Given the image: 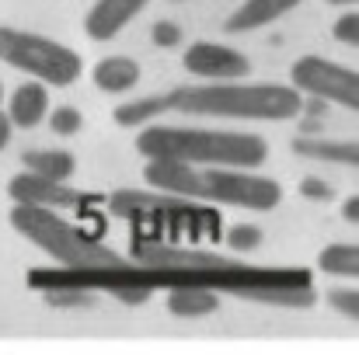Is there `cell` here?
Segmentation results:
<instances>
[{
	"label": "cell",
	"mask_w": 359,
	"mask_h": 355,
	"mask_svg": "<svg viewBox=\"0 0 359 355\" xmlns=\"http://www.w3.org/2000/svg\"><path fill=\"white\" fill-rule=\"evenodd\" d=\"M227 244H231L234 251H255V247L262 244V230H258L255 223H238V227L227 234Z\"/></svg>",
	"instance_id": "obj_21"
},
{
	"label": "cell",
	"mask_w": 359,
	"mask_h": 355,
	"mask_svg": "<svg viewBox=\"0 0 359 355\" xmlns=\"http://www.w3.org/2000/svg\"><path fill=\"white\" fill-rule=\"evenodd\" d=\"M293 153L307 160H328V164H359L356 139H321V136H300L293 139Z\"/></svg>",
	"instance_id": "obj_12"
},
{
	"label": "cell",
	"mask_w": 359,
	"mask_h": 355,
	"mask_svg": "<svg viewBox=\"0 0 359 355\" xmlns=\"http://www.w3.org/2000/svg\"><path fill=\"white\" fill-rule=\"evenodd\" d=\"M25 167H28V174H35V178L67 185V178L77 171V160H74V153H67V150H28V153H25Z\"/></svg>",
	"instance_id": "obj_15"
},
{
	"label": "cell",
	"mask_w": 359,
	"mask_h": 355,
	"mask_svg": "<svg viewBox=\"0 0 359 355\" xmlns=\"http://www.w3.org/2000/svg\"><path fill=\"white\" fill-rule=\"evenodd\" d=\"M150 0H95V7L84 18V32L95 42H112L122 28L143 14Z\"/></svg>",
	"instance_id": "obj_9"
},
{
	"label": "cell",
	"mask_w": 359,
	"mask_h": 355,
	"mask_svg": "<svg viewBox=\"0 0 359 355\" xmlns=\"http://www.w3.org/2000/svg\"><path fill=\"white\" fill-rule=\"evenodd\" d=\"M290 77L293 91H304L318 102H335L353 112L359 109V74L342 63H332L325 56H300L290 67Z\"/></svg>",
	"instance_id": "obj_6"
},
{
	"label": "cell",
	"mask_w": 359,
	"mask_h": 355,
	"mask_svg": "<svg viewBox=\"0 0 359 355\" xmlns=\"http://www.w3.org/2000/svg\"><path fill=\"white\" fill-rule=\"evenodd\" d=\"M91 77H95L98 91L122 95V91H129V88L140 84V63L129 60V56H105V60L95 63V74Z\"/></svg>",
	"instance_id": "obj_13"
},
{
	"label": "cell",
	"mask_w": 359,
	"mask_h": 355,
	"mask_svg": "<svg viewBox=\"0 0 359 355\" xmlns=\"http://www.w3.org/2000/svg\"><path fill=\"white\" fill-rule=\"evenodd\" d=\"M332 35H335L342 46H353V49H356L359 46V14H356V7H353V11H346V14L335 21Z\"/></svg>",
	"instance_id": "obj_20"
},
{
	"label": "cell",
	"mask_w": 359,
	"mask_h": 355,
	"mask_svg": "<svg viewBox=\"0 0 359 355\" xmlns=\"http://www.w3.org/2000/svg\"><path fill=\"white\" fill-rule=\"evenodd\" d=\"M164 116V98L161 95H150V98H140V102H129L116 109V122L119 125H150V118Z\"/></svg>",
	"instance_id": "obj_17"
},
{
	"label": "cell",
	"mask_w": 359,
	"mask_h": 355,
	"mask_svg": "<svg viewBox=\"0 0 359 355\" xmlns=\"http://www.w3.org/2000/svg\"><path fill=\"white\" fill-rule=\"evenodd\" d=\"M300 195L328 202V199H332L335 192H332V185H328V181H321V178H304V181H300Z\"/></svg>",
	"instance_id": "obj_23"
},
{
	"label": "cell",
	"mask_w": 359,
	"mask_h": 355,
	"mask_svg": "<svg viewBox=\"0 0 359 355\" xmlns=\"http://www.w3.org/2000/svg\"><path fill=\"white\" fill-rule=\"evenodd\" d=\"M342 216H346L349 223H359V195H353V199L342 202Z\"/></svg>",
	"instance_id": "obj_25"
},
{
	"label": "cell",
	"mask_w": 359,
	"mask_h": 355,
	"mask_svg": "<svg viewBox=\"0 0 359 355\" xmlns=\"http://www.w3.org/2000/svg\"><path fill=\"white\" fill-rule=\"evenodd\" d=\"M318 268L328 275H346L356 279L359 275V247L356 244H332L318 254Z\"/></svg>",
	"instance_id": "obj_16"
},
{
	"label": "cell",
	"mask_w": 359,
	"mask_h": 355,
	"mask_svg": "<svg viewBox=\"0 0 359 355\" xmlns=\"http://www.w3.org/2000/svg\"><path fill=\"white\" fill-rule=\"evenodd\" d=\"M49 112V91L46 84L39 81H28V84H18L14 95H11V105H7V118L11 125L18 129H35Z\"/></svg>",
	"instance_id": "obj_11"
},
{
	"label": "cell",
	"mask_w": 359,
	"mask_h": 355,
	"mask_svg": "<svg viewBox=\"0 0 359 355\" xmlns=\"http://www.w3.org/2000/svg\"><path fill=\"white\" fill-rule=\"evenodd\" d=\"M0 105H4V84H0Z\"/></svg>",
	"instance_id": "obj_28"
},
{
	"label": "cell",
	"mask_w": 359,
	"mask_h": 355,
	"mask_svg": "<svg viewBox=\"0 0 359 355\" xmlns=\"http://www.w3.org/2000/svg\"><path fill=\"white\" fill-rule=\"evenodd\" d=\"M175 4H178V0H175Z\"/></svg>",
	"instance_id": "obj_29"
},
{
	"label": "cell",
	"mask_w": 359,
	"mask_h": 355,
	"mask_svg": "<svg viewBox=\"0 0 359 355\" xmlns=\"http://www.w3.org/2000/svg\"><path fill=\"white\" fill-rule=\"evenodd\" d=\"M150 39H154L157 49H175V46L182 42V28H178L175 21H157L154 32H150Z\"/></svg>",
	"instance_id": "obj_22"
},
{
	"label": "cell",
	"mask_w": 359,
	"mask_h": 355,
	"mask_svg": "<svg viewBox=\"0 0 359 355\" xmlns=\"http://www.w3.org/2000/svg\"><path fill=\"white\" fill-rule=\"evenodd\" d=\"M143 181L157 188L161 195L175 199H199V202H220L238 206L251 213H269L283 202V188L272 178H258L234 167H192L178 160H150L143 167Z\"/></svg>",
	"instance_id": "obj_1"
},
{
	"label": "cell",
	"mask_w": 359,
	"mask_h": 355,
	"mask_svg": "<svg viewBox=\"0 0 359 355\" xmlns=\"http://www.w3.org/2000/svg\"><path fill=\"white\" fill-rule=\"evenodd\" d=\"M185 70L192 77H206L210 84H224V81H238L251 74V60L220 42H192L185 49Z\"/></svg>",
	"instance_id": "obj_7"
},
{
	"label": "cell",
	"mask_w": 359,
	"mask_h": 355,
	"mask_svg": "<svg viewBox=\"0 0 359 355\" xmlns=\"http://www.w3.org/2000/svg\"><path fill=\"white\" fill-rule=\"evenodd\" d=\"M220 300L213 289H199V286H182V289H168V310L175 317L196 321V317H210L217 314Z\"/></svg>",
	"instance_id": "obj_14"
},
{
	"label": "cell",
	"mask_w": 359,
	"mask_h": 355,
	"mask_svg": "<svg viewBox=\"0 0 359 355\" xmlns=\"http://www.w3.org/2000/svg\"><path fill=\"white\" fill-rule=\"evenodd\" d=\"M0 63L25 70L49 88H70L84 74V60L70 46L11 25H0Z\"/></svg>",
	"instance_id": "obj_5"
},
{
	"label": "cell",
	"mask_w": 359,
	"mask_h": 355,
	"mask_svg": "<svg viewBox=\"0 0 359 355\" xmlns=\"http://www.w3.org/2000/svg\"><path fill=\"white\" fill-rule=\"evenodd\" d=\"M11 129H14V125H11L7 112H0V150H4V146L11 143Z\"/></svg>",
	"instance_id": "obj_26"
},
{
	"label": "cell",
	"mask_w": 359,
	"mask_h": 355,
	"mask_svg": "<svg viewBox=\"0 0 359 355\" xmlns=\"http://www.w3.org/2000/svg\"><path fill=\"white\" fill-rule=\"evenodd\" d=\"M164 98V112L210 118H251V122H286L304 112L300 91L286 84H192L175 88Z\"/></svg>",
	"instance_id": "obj_3"
},
{
	"label": "cell",
	"mask_w": 359,
	"mask_h": 355,
	"mask_svg": "<svg viewBox=\"0 0 359 355\" xmlns=\"http://www.w3.org/2000/svg\"><path fill=\"white\" fill-rule=\"evenodd\" d=\"M7 192H11L14 206H35V209H70V206L84 202L74 188L46 181V178H35V174H14Z\"/></svg>",
	"instance_id": "obj_8"
},
{
	"label": "cell",
	"mask_w": 359,
	"mask_h": 355,
	"mask_svg": "<svg viewBox=\"0 0 359 355\" xmlns=\"http://www.w3.org/2000/svg\"><path fill=\"white\" fill-rule=\"evenodd\" d=\"M116 296H119L122 303H133V307H136V303H143V300H150V293H147V289H119Z\"/></svg>",
	"instance_id": "obj_24"
},
{
	"label": "cell",
	"mask_w": 359,
	"mask_h": 355,
	"mask_svg": "<svg viewBox=\"0 0 359 355\" xmlns=\"http://www.w3.org/2000/svg\"><path fill=\"white\" fill-rule=\"evenodd\" d=\"M11 227L25 234L32 244H39L46 254H53L63 268H84V265H116L122 261L116 251H109L98 237H88L84 230L70 227L60 220L53 209H35V206H14L11 209Z\"/></svg>",
	"instance_id": "obj_4"
},
{
	"label": "cell",
	"mask_w": 359,
	"mask_h": 355,
	"mask_svg": "<svg viewBox=\"0 0 359 355\" xmlns=\"http://www.w3.org/2000/svg\"><path fill=\"white\" fill-rule=\"evenodd\" d=\"M328 4H342V7H356V0H328Z\"/></svg>",
	"instance_id": "obj_27"
},
{
	"label": "cell",
	"mask_w": 359,
	"mask_h": 355,
	"mask_svg": "<svg viewBox=\"0 0 359 355\" xmlns=\"http://www.w3.org/2000/svg\"><path fill=\"white\" fill-rule=\"evenodd\" d=\"M136 150L147 160H178L192 167H234L251 171L269 160V143L255 132L224 129H182V125H143Z\"/></svg>",
	"instance_id": "obj_2"
},
{
	"label": "cell",
	"mask_w": 359,
	"mask_h": 355,
	"mask_svg": "<svg viewBox=\"0 0 359 355\" xmlns=\"http://www.w3.org/2000/svg\"><path fill=\"white\" fill-rule=\"evenodd\" d=\"M328 303H332L342 317H349L353 324L359 321V293L356 289H332V293H328Z\"/></svg>",
	"instance_id": "obj_19"
},
{
	"label": "cell",
	"mask_w": 359,
	"mask_h": 355,
	"mask_svg": "<svg viewBox=\"0 0 359 355\" xmlns=\"http://www.w3.org/2000/svg\"><path fill=\"white\" fill-rule=\"evenodd\" d=\"M300 4H304V0H244L238 11L224 21V28H227L231 35H238V32H258V28L279 21L283 14L297 11Z\"/></svg>",
	"instance_id": "obj_10"
},
{
	"label": "cell",
	"mask_w": 359,
	"mask_h": 355,
	"mask_svg": "<svg viewBox=\"0 0 359 355\" xmlns=\"http://www.w3.org/2000/svg\"><path fill=\"white\" fill-rule=\"evenodd\" d=\"M81 125H84V116H81L74 105H60V109L49 112V129H53L56 136H77Z\"/></svg>",
	"instance_id": "obj_18"
}]
</instances>
